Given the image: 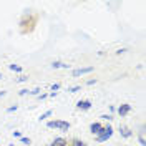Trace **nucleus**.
<instances>
[{"label":"nucleus","mask_w":146,"mask_h":146,"mask_svg":"<svg viewBox=\"0 0 146 146\" xmlns=\"http://www.w3.org/2000/svg\"><path fill=\"white\" fill-rule=\"evenodd\" d=\"M82 90V86H78V85H76V86H70V88H68V91H70V93H76V91H80Z\"/></svg>","instance_id":"dca6fc26"},{"label":"nucleus","mask_w":146,"mask_h":146,"mask_svg":"<svg viewBox=\"0 0 146 146\" xmlns=\"http://www.w3.org/2000/svg\"><path fill=\"white\" fill-rule=\"evenodd\" d=\"M9 68L12 70V72H17V73H20V72H22V66H20V65H15V63L9 65Z\"/></svg>","instance_id":"f8f14e48"},{"label":"nucleus","mask_w":146,"mask_h":146,"mask_svg":"<svg viewBox=\"0 0 146 146\" xmlns=\"http://www.w3.org/2000/svg\"><path fill=\"white\" fill-rule=\"evenodd\" d=\"M2 78H3V75H2V73H0V80H2Z\"/></svg>","instance_id":"c85d7f7f"},{"label":"nucleus","mask_w":146,"mask_h":146,"mask_svg":"<svg viewBox=\"0 0 146 146\" xmlns=\"http://www.w3.org/2000/svg\"><path fill=\"white\" fill-rule=\"evenodd\" d=\"M66 145H68V141H66L65 138L58 136V138H55L53 141H52V145L50 146H66Z\"/></svg>","instance_id":"1a4fd4ad"},{"label":"nucleus","mask_w":146,"mask_h":146,"mask_svg":"<svg viewBox=\"0 0 146 146\" xmlns=\"http://www.w3.org/2000/svg\"><path fill=\"white\" fill-rule=\"evenodd\" d=\"M5 95H7V91H5V90H2V91H0V98H2V96H5Z\"/></svg>","instance_id":"cd10ccee"},{"label":"nucleus","mask_w":146,"mask_h":146,"mask_svg":"<svg viewBox=\"0 0 146 146\" xmlns=\"http://www.w3.org/2000/svg\"><path fill=\"white\" fill-rule=\"evenodd\" d=\"M95 83H96V80H88V82H86V85H95Z\"/></svg>","instance_id":"bb28decb"},{"label":"nucleus","mask_w":146,"mask_h":146,"mask_svg":"<svg viewBox=\"0 0 146 146\" xmlns=\"http://www.w3.org/2000/svg\"><path fill=\"white\" fill-rule=\"evenodd\" d=\"M17 83H23V82H28V75H20L17 80H15Z\"/></svg>","instance_id":"4468645a"},{"label":"nucleus","mask_w":146,"mask_h":146,"mask_svg":"<svg viewBox=\"0 0 146 146\" xmlns=\"http://www.w3.org/2000/svg\"><path fill=\"white\" fill-rule=\"evenodd\" d=\"M40 88H38V86H36V88H33V90H30L28 91V95H32V96H38V95H40Z\"/></svg>","instance_id":"2eb2a0df"},{"label":"nucleus","mask_w":146,"mask_h":146,"mask_svg":"<svg viewBox=\"0 0 146 146\" xmlns=\"http://www.w3.org/2000/svg\"><path fill=\"white\" fill-rule=\"evenodd\" d=\"M20 141H22L23 145H30V143H32V139H30V138H27V136H22V138H20Z\"/></svg>","instance_id":"a211bd4d"},{"label":"nucleus","mask_w":146,"mask_h":146,"mask_svg":"<svg viewBox=\"0 0 146 146\" xmlns=\"http://www.w3.org/2000/svg\"><path fill=\"white\" fill-rule=\"evenodd\" d=\"M95 70V66H83V68H75L72 72V76H82V75H86V73H91Z\"/></svg>","instance_id":"20e7f679"},{"label":"nucleus","mask_w":146,"mask_h":146,"mask_svg":"<svg viewBox=\"0 0 146 146\" xmlns=\"http://www.w3.org/2000/svg\"><path fill=\"white\" fill-rule=\"evenodd\" d=\"M52 68H70V65H66V63H63V62H53L52 63Z\"/></svg>","instance_id":"9d476101"},{"label":"nucleus","mask_w":146,"mask_h":146,"mask_svg":"<svg viewBox=\"0 0 146 146\" xmlns=\"http://www.w3.org/2000/svg\"><path fill=\"white\" fill-rule=\"evenodd\" d=\"M50 88H52V91H56L58 88H60V85H58V83H53V85H52Z\"/></svg>","instance_id":"b1692460"},{"label":"nucleus","mask_w":146,"mask_h":146,"mask_svg":"<svg viewBox=\"0 0 146 146\" xmlns=\"http://www.w3.org/2000/svg\"><path fill=\"white\" fill-rule=\"evenodd\" d=\"M52 113H53L52 110H46L45 113H43V115L40 116V121H43V119H46V118H48V116H52Z\"/></svg>","instance_id":"ddd939ff"},{"label":"nucleus","mask_w":146,"mask_h":146,"mask_svg":"<svg viewBox=\"0 0 146 146\" xmlns=\"http://www.w3.org/2000/svg\"><path fill=\"white\" fill-rule=\"evenodd\" d=\"M28 91H30V90H27V88H22V90L18 91V95H20V96H25V95H28Z\"/></svg>","instance_id":"412c9836"},{"label":"nucleus","mask_w":146,"mask_h":146,"mask_svg":"<svg viewBox=\"0 0 146 146\" xmlns=\"http://www.w3.org/2000/svg\"><path fill=\"white\" fill-rule=\"evenodd\" d=\"M111 136H113V126H111V125H106V126L101 128V131L96 135V141H98V143H103V141L110 139Z\"/></svg>","instance_id":"f03ea898"},{"label":"nucleus","mask_w":146,"mask_h":146,"mask_svg":"<svg viewBox=\"0 0 146 146\" xmlns=\"http://www.w3.org/2000/svg\"><path fill=\"white\" fill-rule=\"evenodd\" d=\"M13 136L15 138H22V131H13Z\"/></svg>","instance_id":"a878e982"},{"label":"nucleus","mask_w":146,"mask_h":146,"mask_svg":"<svg viewBox=\"0 0 146 146\" xmlns=\"http://www.w3.org/2000/svg\"><path fill=\"white\" fill-rule=\"evenodd\" d=\"M72 146H86V143L78 139V138H75V139H72Z\"/></svg>","instance_id":"9b49d317"},{"label":"nucleus","mask_w":146,"mask_h":146,"mask_svg":"<svg viewBox=\"0 0 146 146\" xmlns=\"http://www.w3.org/2000/svg\"><path fill=\"white\" fill-rule=\"evenodd\" d=\"M36 98H38V101H43V100H46V98H48V93H40Z\"/></svg>","instance_id":"f3484780"},{"label":"nucleus","mask_w":146,"mask_h":146,"mask_svg":"<svg viewBox=\"0 0 146 146\" xmlns=\"http://www.w3.org/2000/svg\"><path fill=\"white\" fill-rule=\"evenodd\" d=\"M76 108L82 110V111H88L91 108V101L90 100H80L76 103Z\"/></svg>","instance_id":"423d86ee"},{"label":"nucleus","mask_w":146,"mask_h":146,"mask_svg":"<svg viewBox=\"0 0 146 146\" xmlns=\"http://www.w3.org/2000/svg\"><path fill=\"white\" fill-rule=\"evenodd\" d=\"M18 110V105H13V106H9L7 108V113H13V111H17Z\"/></svg>","instance_id":"6ab92c4d"},{"label":"nucleus","mask_w":146,"mask_h":146,"mask_svg":"<svg viewBox=\"0 0 146 146\" xmlns=\"http://www.w3.org/2000/svg\"><path fill=\"white\" fill-rule=\"evenodd\" d=\"M119 135L125 138V139H128V138L133 136V131H131L128 126H125V125H119Z\"/></svg>","instance_id":"39448f33"},{"label":"nucleus","mask_w":146,"mask_h":146,"mask_svg":"<svg viewBox=\"0 0 146 146\" xmlns=\"http://www.w3.org/2000/svg\"><path fill=\"white\" fill-rule=\"evenodd\" d=\"M138 135H143V136H145V123L139 125V131H138Z\"/></svg>","instance_id":"4be33fe9"},{"label":"nucleus","mask_w":146,"mask_h":146,"mask_svg":"<svg viewBox=\"0 0 146 146\" xmlns=\"http://www.w3.org/2000/svg\"><path fill=\"white\" fill-rule=\"evenodd\" d=\"M46 126L50 128V129L58 128V129H62V131H68V129H70V123H68V121H62V119H53V121H48Z\"/></svg>","instance_id":"7ed1b4c3"},{"label":"nucleus","mask_w":146,"mask_h":146,"mask_svg":"<svg viewBox=\"0 0 146 146\" xmlns=\"http://www.w3.org/2000/svg\"><path fill=\"white\" fill-rule=\"evenodd\" d=\"M100 118H101V119H106V121H110V119H113V116H111V115H101Z\"/></svg>","instance_id":"5701e85b"},{"label":"nucleus","mask_w":146,"mask_h":146,"mask_svg":"<svg viewBox=\"0 0 146 146\" xmlns=\"http://www.w3.org/2000/svg\"><path fill=\"white\" fill-rule=\"evenodd\" d=\"M116 111H118V115H119V116L123 118V116H126L128 113L131 111V105H128V103H125V105H121V106H119V108L116 110Z\"/></svg>","instance_id":"0eeeda50"},{"label":"nucleus","mask_w":146,"mask_h":146,"mask_svg":"<svg viewBox=\"0 0 146 146\" xmlns=\"http://www.w3.org/2000/svg\"><path fill=\"white\" fill-rule=\"evenodd\" d=\"M36 23H38V13H33L30 10H25L20 17V22H18V32L22 35H28L35 30Z\"/></svg>","instance_id":"f257e3e1"},{"label":"nucleus","mask_w":146,"mask_h":146,"mask_svg":"<svg viewBox=\"0 0 146 146\" xmlns=\"http://www.w3.org/2000/svg\"><path fill=\"white\" fill-rule=\"evenodd\" d=\"M125 52H128V48H119V50H116V55H121V53H125Z\"/></svg>","instance_id":"393cba45"},{"label":"nucleus","mask_w":146,"mask_h":146,"mask_svg":"<svg viewBox=\"0 0 146 146\" xmlns=\"http://www.w3.org/2000/svg\"><path fill=\"white\" fill-rule=\"evenodd\" d=\"M101 128H103V125H101V123H98V121H95V123H91V125H90V131L95 135V136H96V135L101 131Z\"/></svg>","instance_id":"6e6552de"},{"label":"nucleus","mask_w":146,"mask_h":146,"mask_svg":"<svg viewBox=\"0 0 146 146\" xmlns=\"http://www.w3.org/2000/svg\"><path fill=\"white\" fill-rule=\"evenodd\" d=\"M138 139H139V145H141V146L146 145V139H145V136H143V135H138Z\"/></svg>","instance_id":"aec40b11"}]
</instances>
